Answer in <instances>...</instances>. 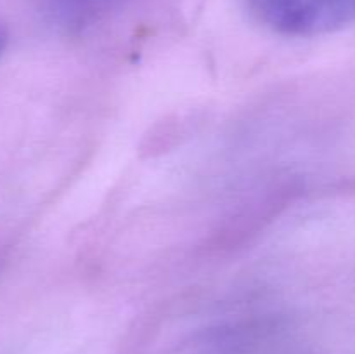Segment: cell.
Returning a JSON list of instances; mask_svg holds the SVG:
<instances>
[{
	"instance_id": "6da1fadb",
	"label": "cell",
	"mask_w": 355,
	"mask_h": 354,
	"mask_svg": "<svg viewBox=\"0 0 355 354\" xmlns=\"http://www.w3.org/2000/svg\"><path fill=\"white\" fill-rule=\"evenodd\" d=\"M257 19L277 33L315 37L355 21V0H248Z\"/></svg>"
},
{
	"instance_id": "7a4b0ae2",
	"label": "cell",
	"mask_w": 355,
	"mask_h": 354,
	"mask_svg": "<svg viewBox=\"0 0 355 354\" xmlns=\"http://www.w3.org/2000/svg\"><path fill=\"white\" fill-rule=\"evenodd\" d=\"M6 45H7V33L6 30L0 26V54H2V51L6 49Z\"/></svg>"
}]
</instances>
